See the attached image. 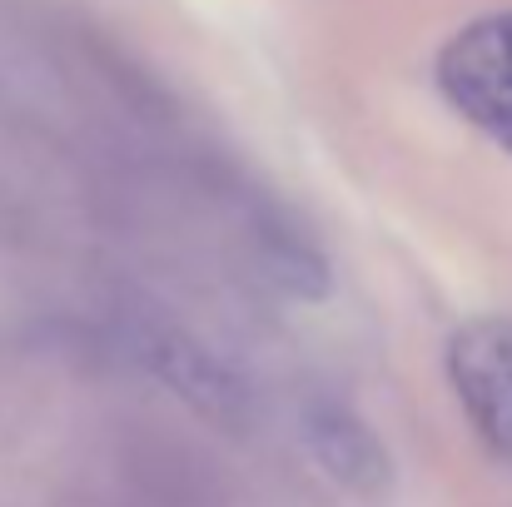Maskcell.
Returning a JSON list of instances; mask_svg holds the SVG:
<instances>
[{
    "label": "cell",
    "mask_w": 512,
    "mask_h": 507,
    "mask_svg": "<svg viewBox=\"0 0 512 507\" xmlns=\"http://www.w3.org/2000/svg\"><path fill=\"white\" fill-rule=\"evenodd\" d=\"M443 100L512 155V10L463 25L438 55Z\"/></svg>",
    "instance_id": "1"
},
{
    "label": "cell",
    "mask_w": 512,
    "mask_h": 507,
    "mask_svg": "<svg viewBox=\"0 0 512 507\" xmlns=\"http://www.w3.org/2000/svg\"><path fill=\"white\" fill-rule=\"evenodd\" d=\"M448 378L483 433V443L512 463V314H488L448 343Z\"/></svg>",
    "instance_id": "2"
},
{
    "label": "cell",
    "mask_w": 512,
    "mask_h": 507,
    "mask_svg": "<svg viewBox=\"0 0 512 507\" xmlns=\"http://www.w3.org/2000/svg\"><path fill=\"white\" fill-rule=\"evenodd\" d=\"M304 438L329 478H339L353 493H378L388 483V458L383 443L339 403H314L304 413Z\"/></svg>",
    "instance_id": "3"
},
{
    "label": "cell",
    "mask_w": 512,
    "mask_h": 507,
    "mask_svg": "<svg viewBox=\"0 0 512 507\" xmlns=\"http://www.w3.org/2000/svg\"><path fill=\"white\" fill-rule=\"evenodd\" d=\"M145 358H150V368H155L170 388H179L189 403H199V408H209V413L239 408V383H234L209 353H199L189 338L150 334L145 338Z\"/></svg>",
    "instance_id": "4"
}]
</instances>
